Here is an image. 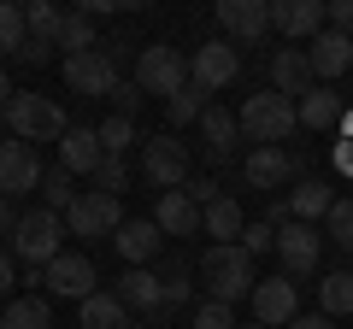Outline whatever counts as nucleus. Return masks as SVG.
Masks as SVG:
<instances>
[{"instance_id": "obj_29", "label": "nucleus", "mask_w": 353, "mask_h": 329, "mask_svg": "<svg viewBox=\"0 0 353 329\" xmlns=\"http://www.w3.org/2000/svg\"><path fill=\"white\" fill-rule=\"evenodd\" d=\"M53 47H65V59L94 53V47H101V41H94V18H88V12H65V18H59V36H53Z\"/></svg>"}, {"instance_id": "obj_36", "label": "nucleus", "mask_w": 353, "mask_h": 329, "mask_svg": "<svg viewBox=\"0 0 353 329\" xmlns=\"http://www.w3.org/2000/svg\"><path fill=\"white\" fill-rule=\"evenodd\" d=\"M24 18H30V36H36V41H53V36H59V6H53V0H30V6H24Z\"/></svg>"}, {"instance_id": "obj_50", "label": "nucleus", "mask_w": 353, "mask_h": 329, "mask_svg": "<svg viewBox=\"0 0 353 329\" xmlns=\"http://www.w3.org/2000/svg\"><path fill=\"white\" fill-rule=\"evenodd\" d=\"M341 141H353V106L341 112Z\"/></svg>"}, {"instance_id": "obj_10", "label": "nucleus", "mask_w": 353, "mask_h": 329, "mask_svg": "<svg viewBox=\"0 0 353 329\" xmlns=\"http://www.w3.org/2000/svg\"><path fill=\"white\" fill-rule=\"evenodd\" d=\"M277 259H283V277H312L318 259H324V229L289 217V224L277 229Z\"/></svg>"}, {"instance_id": "obj_37", "label": "nucleus", "mask_w": 353, "mask_h": 329, "mask_svg": "<svg viewBox=\"0 0 353 329\" xmlns=\"http://www.w3.org/2000/svg\"><path fill=\"white\" fill-rule=\"evenodd\" d=\"M189 329H241V323H236V306L201 300V306H194V317H189Z\"/></svg>"}, {"instance_id": "obj_24", "label": "nucleus", "mask_w": 353, "mask_h": 329, "mask_svg": "<svg viewBox=\"0 0 353 329\" xmlns=\"http://www.w3.org/2000/svg\"><path fill=\"white\" fill-rule=\"evenodd\" d=\"M77 329H136V317H130V306L112 288H101L77 306Z\"/></svg>"}, {"instance_id": "obj_1", "label": "nucleus", "mask_w": 353, "mask_h": 329, "mask_svg": "<svg viewBox=\"0 0 353 329\" xmlns=\"http://www.w3.org/2000/svg\"><path fill=\"white\" fill-rule=\"evenodd\" d=\"M201 288H206V300H224V306H236V300H253V288H259V277H253V253L248 247H206L201 253Z\"/></svg>"}, {"instance_id": "obj_34", "label": "nucleus", "mask_w": 353, "mask_h": 329, "mask_svg": "<svg viewBox=\"0 0 353 329\" xmlns=\"http://www.w3.org/2000/svg\"><path fill=\"white\" fill-rule=\"evenodd\" d=\"M324 241H336L341 253H353V194L330 206V217H324Z\"/></svg>"}, {"instance_id": "obj_26", "label": "nucleus", "mask_w": 353, "mask_h": 329, "mask_svg": "<svg viewBox=\"0 0 353 329\" xmlns=\"http://www.w3.org/2000/svg\"><path fill=\"white\" fill-rule=\"evenodd\" d=\"M294 112H301L306 129H330V124H341V112H347V94H336L330 83H318V89L294 106Z\"/></svg>"}, {"instance_id": "obj_25", "label": "nucleus", "mask_w": 353, "mask_h": 329, "mask_svg": "<svg viewBox=\"0 0 353 329\" xmlns=\"http://www.w3.org/2000/svg\"><path fill=\"white\" fill-rule=\"evenodd\" d=\"M0 329H53V306L48 294H18L0 306Z\"/></svg>"}, {"instance_id": "obj_30", "label": "nucleus", "mask_w": 353, "mask_h": 329, "mask_svg": "<svg viewBox=\"0 0 353 329\" xmlns=\"http://www.w3.org/2000/svg\"><path fill=\"white\" fill-rule=\"evenodd\" d=\"M77 194H83V189H77V177H71V171H65V164H53V171H48V177H41V206H48V212H71V206H77Z\"/></svg>"}, {"instance_id": "obj_3", "label": "nucleus", "mask_w": 353, "mask_h": 329, "mask_svg": "<svg viewBox=\"0 0 353 329\" xmlns=\"http://www.w3.org/2000/svg\"><path fill=\"white\" fill-rule=\"evenodd\" d=\"M141 177L153 182L159 194H171V189H189L194 182V153H189V141L176 136V129H159V136H148L141 141Z\"/></svg>"}, {"instance_id": "obj_38", "label": "nucleus", "mask_w": 353, "mask_h": 329, "mask_svg": "<svg viewBox=\"0 0 353 329\" xmlns=\"http://www.w3.org/2000/svg\"><path fill=\"white\" fill-rule=\"evenodd\" d=\"M94 189H101V194H112V200L130 189V164L118 159V153H106V159H101V171H94Z\"/></svg>"}, {"instance_id": "obj_48", "label": "nucleus", "mask_w": 353, "mask_h": 329, "mask_svg": "<svg viewBox=\"0 0 353 329\" xmlns=\"http://www.w3.org/2000/svg\"><path fill=\"white\" fill-rule=\"evenodd\" d=\"M336 171H347V177H353V141H336Z\"/></svg>"}, {"instance_id": "obj_39", "label": "nucleus", "mask_w": 353, "mask_h": 329, "mask_svg": "<svg viewBox=\"0 0 353 329\" xmlns=\"http://www.w3.org/2000/svg\"><path fill=\"white\" fill-rule=\"evenodd\" d=\"M189 300H194L189 265H165V312H171V306H189Z\"/></svg>"}, {"instance_id": "obj_2", "label": "nucleus", "mask_w": 353, "mask_h": 329, "mask_svg": "<svg viewBox=\"0 0 353 329\" xmlns=\"http://www.w3.org/2000/svg\"><path fill=\"white\" fill-rule=\"evenodd\" d=\"M236 124H241V136L259 141V147H283V141L294 136V124H301V112H294L289 94L259 89V94H248V100L236 106Z\"/></svg>"}, {"instance_id": "obj_23", "label": "nucleus", "mask_w": 353, "mask_h": 329, "mask_svg": "<svg viewBox=\"0 0 353 329\" xmlns=\"http://www.w3.org/2000/svg\"><path fill=\"white\" fill-rule=\"evenodd\" d=\"M218 24L230 30V41H259L271 30V6L265 0H224L218 6Z\"/></svg>"}, {"instance_id": "obj_4", "label": "nucleus", "mask_w": 353, "mask_h": 329, "mask_svg": "<svg viewBox=\"0 0 353 329\" xmlns=\"http://www.w3.org/2000/svg\"><path fill=\"white\" fill-rule=\"evenodd\" d=\"M6 129H12L18 141H65V129H71V118L59 112V100L53 94H12V106H6Z\"/></svg>"}, {"instance_id": "obj_33", "label": "nucleus", "mask_w": 353, "mask_h": 329, "mask_svg": "<svg viewBox=\"0 0 353 329\" xmlns=\"http://www.w3.org/2000/svg\"><path fill=\"white\" fill-rule=\"evenodd\" d=\"M165 118H171V129L176 124H201V118H206V89H194V83H189L176 100H165Z\"/></svg>"}, {"instance_id": "obj_9", "label": "nucleus", "mask_w": 353, "mask_h": 329, "mask_svg": "<svg viewBox=\"0 0 353 329\" xmlns=\"http://www.w3.org/2000/svg\"><path fill=\"white\" fill-rule=\"evenodd\" d=\"M118 83H124V76H118L112 47H94V53H77V59H65V89H71V94H88V100H112Z\"/></svg>"}, {"instance_id": "obj_18", "label": "nucleus", "mask_w": 353, "mask_h": 329, "mask_svg": "<svg viewBox=\"0 0 353 329\" xmlns=\"http://www.w3.org/2000/svg\"><path fill=\"white\" fill-rule=\"evenodd\" d=\"M101 159H106L101 129H88V124H71V129H65V141H59V164L71 171V177H94V171H101Z\"/></svg>"}, {"instance_id": "obj_42", "label": "nucleus", "mask_w": 353, "mask_h": 329, "mask_svg": "<svg viewBox=\"0 0 353 329\" xmlns=\"http://www.w3.org/2000/svg\"><path fill=\"white\" fill-rule=\"evenodd\" d=\"M324 18H330V30L353 36V0H330V6H324Z\"/></svg>"}, {"instance_id": "obj_6", "label": "nucleus", "mask_w": 353, "mask_h": 329, "mask_svg": "<svg viewBox=\"0 0 353 329\" xmlns=\"http://www.w3.org/2000/svg\"><path fill=\"white\" fill-rule=\"evenodd\" d=\"M59 235H71V229H65V217L48 212V206H36V212H24V217H18V229H12V259H24L30 270L53 265V259L65 253Z\"/></svg>"}, {"instance_id": "obj_11", "label": "nucleus", "mask_w": 353, "mask_h": 329, "mask_svg": "<svg viewBox=\"0 0 353 329\" xmlns=\"http://www.w3.org/2000/svg\"><path fill=\"white\" fill-rule=\"evenodd\" d=\"M248 306H253V323L289 329L301 317V288H294V277H259V288H253Z\"/></svg>"}, {"instance_id": "obj_13", "label": "nucleus", "mask_w": 353, "mask_h": 329, "mask_svg": "<svg viewBox=\"0 0 353 329\" xmlns=\"http://www.w3.org/2000/svg\"><path fill=\"white\" fill-rule=\"evenodd\" d=\"M41 288L59 294V300H77V306H83L88 294H101L94 288V265H88L83 253H59L53 265H41Z\"/></svg>"}, {"instance_id": "obj_40", "label": "nucleus", "mask_w": 353, "mask_h": 329, "mask_svg": "<svg viewBox=\"0 0 353 329\" xmlns=\"http://www.w3.org/2000/svg\"><path fill=\"white\" fill-rule=\"evenodd\" d=\"M241 247H248L253 259H259V253H277V224H265V217H259V224H248V235H241Z\"/></svg>"}, {"instance_id": "obj_46", "label": "nucleus", "mask_w": 353, "mask_h": 329, "mask_svg": "<svg viewBox=\"0 0 353 329\" xmlns=\"http://www.w3.org/2000/svg\"><path fill=\"white\" fill-rule=\"evenodd\" d=\"M289 329H336V317H324V312H301Z\"/></svg>"}, {"instance_id": "obj_32", "label": "nucleus", "mask_w": 353, "mask_h": 329, "mask_svg": "<svg viewBox=\"0 0 353 329\" xmlns=\"http://www.w3.org/2000/svg\"><path fill=\"white\" fill-rule=\"evenodd\" d=\"M30 41V18L24 6H12V0H0V59H18V47Z\"/></svg>"}, {"instance_id": "obj_7", "label": "nucleus", "mask_w": 353, "mask_h": 329, "mask_svg": "<svg viewBox=\"0 0 353 329\" xmlns=\"http://www.w3.org/2000/svg\"><path fill=\"white\" fill-rule=\"evenodd\" d=\"M65 229L83 235V241L118 235V229H124V200H112V194H101V189H83V194H77V206L65 212Z\"/></svg>"}, {"instance_id": "obj_17", "label": "nucleus", "mask_w": 353, "mask_h": 329, "mask_svg": "<svg viewBox=\"0 0 353 329\" xmlns=\"http://www.w3.org/2000/svg\"><path fill=\"white\" fill-rule=\"evenodd\" d=\"M306 59H312L318 83H336V76L353 71V36H341V30H324V36L306 41Z\"/></svg>"}, {"instance_id": "obj_16", "label": "nucleus", "mask_w": 353, "mask_h": 329, "mask_svg": "<svg viewBox=\"0 0 353 329\" xmlns=\"http://www.w3.org/2000/svg\"><path fill=\"white\" fill-rule=\"evenodd\" d=\"M112 294L130 306V312H148V317H153V312H165V277H159L153 265H130L124 277L112 282Z\"/></svg>"}, {"instance_id": "obj_15", "label": "nucleus", "mask_w": 353, "mask_h": 329, "mask_svg": "<svg viewBox=\"0 0 353 329\" xmlns=\"http://www.w3.org/2000/svg\"><path fill=\"white\" fill-rule=\"evenodd\" d=\"M271 24H277L283 36H289V47H294V41L324 36L330 18H324V0H271Z\"/></svg>"}, {"instance_id": "obj_47", "label": "nucleus", "mask_w": 353, "mask_h": 329, "mask_svg": "<svg viewBox=\"0 0 353 329\" xmlns=\"http://www.w3.org/2000/svg\"><path fill=\"white\" fill-rule=\"evenodd\" d=\"M18 217H24V212H18L12 200H0V235H12V229H18Z\"/></svg>"}, {"instance_id": "obj_22", "label": "nucleus", "mask_w": 353, "mask_h": 329, "mask_svg": "<svg viewBox=\"0 0 353 329\" xmlns=\"http://www.w3.org/2000/svg\"><path fill=\"white\" fill-rule=\"evenodd\" d=\"M153 224H159V235H201V206H194V194H189V189L159 194Z\"/></svg>"}, {"instance_id": "obj_31", "label": "nucleus", "mask_w": 353, "mask_h": 329, "mask_svg": "<svg viewBox=\"0 0 353 329\" xmlns=\"http://www.w3.org/2000/svg\"><path fill=\"white\" fill-rule=\"evenodd\" d=\"M318 300H324V317H353V270H330L318 282Z\"/></svg>"}, {"instance_id": "obj_45", "label": "nucleus", "mask_w": 353, "mask_h": 329, "mask_svg": "<svg viewBox=\"0 0 353 329\" xmlns=\"http://www.w3.org/2000/svg\"><path fill=\"white\" fill-rule=\"evenodd\" d=\"M12 282H18V270H12V253H0V300H12Z\"/></svg>"}, {"instance_id": "obj_8", "label": "nucleus", "mask_w": 353, "mask_h": 329, "mask_svg": "<svg viewBox=\"0 0 353 329\" xmlns=\"http://www.w3.org/2000/svg\"><path fill=\"white\" fill-rule=\"evenodd\" d=\"M236 76H241V53H236L230 36H212V41H201V47L189 53V83L194 89L218 94V89H230Z\"/></svg>"}, {"instance_id": "obj_14", "label": "nucleus", "mask_w": 353, "mask_h": 329, "mask_svg": "<svg viewBox=\"0 0 353 329\" xmlns=\"http://www.w3.org/2000/svg\"><path fill=\"white\" fill-rule=\"evenodd\" d=\"M271 89L289 94L294 106L318 89V71H312V59H306V47H277L271 53Z\"/></svg>"}, {"instance_id": "obj_51", "label": "nucleus", "mask_w": 353, "mask_h": 329, "mask_svg": "<svg viewBox=\"0 0 353 329\" xmlns=\"http://www.w3.org/2000/svg\"><path fill=\"white\" fill-rule=\"evenodd\" d=\"M241 329H265V323H241Z\"/></svg>"}, {"instance_id": "obj_21", "label": "nucleus", "mask_w": 353, "mask_h": 329, "mask_svg": "<svg viewBox=\"0 0 353 329\" xmlns=\"http://www.w3.org/2000/svg\"><path fill=\"white\" fill-rule=\"evenodd\" d=\"M112 247H118V259H124V265H153V253L165 247V235H159V224H153V217H124V229L112 235Z\"/></svg>"}, {"instance_id": "obj_44", "label": "nucleus", "mask_w": 353, "mask_h": 329, "mask_svg": "<svg viewBox=\"0 0 353 329\" xmlns=\"http://www.w3.org/2000/svg\"><path fill=\"white\" fill-rule=\"evenodd\" d=\"M48 47H53V41H36V36H30L24 47H18V59H24V65H41V59H48Z\"/></svg>"}, {"instance_id": "obj_27", "label": "nucleus", "mask_w": 353, "mask_h": 329, "mask_svg": "<svg viewBox=\"0 0 353 329\" xmlns=\"http://www.w3.org/2000/svg\"><path fill=\"white\" fill-rule=\"evenodd\" d=\"M236 136H241L236 112H224V106H206V118H201V141H206V153H212V159H224V153L236 147Z\"/></svg>"}, {"instance_id": "obj_28", "label": "nucleus", "mask_w": 353, "mask_h": 329, "mask_svg": "<svg viewBox=\"0 0 353 329\" xmlns=\"http://www.w3.org/2000/svg\"><path fill=\"white\" fill-rule=\"evenodd\" d=\"M330 206H336V194H330V182H318V177H306L301 189L289 194V212L301 217V224H318V217H330Z\"/></svg>"}, {"instance_id": "obj_35", "label": "nucleus", "mask_w": 353, "mask_h": 329, "mask_svg": "<svg viewBox=\"0 0 353 329\" xmlns=\"http://www.w3.org/2000/svg\"><path fill=\"white\" fill-rule=\"evenodd\" d=\"M101 147L124 159V153L136 147V118H118V112H106V124H101Z\"/></svg>"}, {"instance_id": "obj_49", "label": "nucleus", "mask_w": 353, "mask_h": 329, "mask_svg": "<svg viewBox=\"0 0 353 329\" xmlns=\"http://www.w3.org/2000/svg\"><path fill=\"white\" fill-rule=\"evenodd\" d=\"M12 94H18V89H12V76H6V65H0V112L12 106Z\"/></svg>"}, {"instance_id": "obj_20", "label": "nucleus", "mask_w": 353, "mask_h": 329, "mask_svg": "<svg viewBox=\"0 0 353 329\" xmlns=\"http://www.w3.org/2000/svg\"><path fill=\"white\" fill-rule=\"evenodd\" d=\"M201 235H212V247H236V241L248 235V212H241L236 194H218L201 212Z\"/></svg>"}, {"instance_id": "obj_41", "label": "nucleus", "mask_w": 353, "mask_h": 329, "mask_svg": "<svg viewBox=\"0 0 353 329\" xmlns=\"http://www.w3.org/2000/svg\"><path fill=\"white\" fill-rule=\"evenodd\" d=\"M141 100H148V94L136 89V76H130V83H118V89H112V112H118V118H136V112H141Z\"/></svg>"}, {"instance_id": "obj_5", "label": "nucleus", "mask_w": 353, "mask_h": 329, "mask_svg": "<svg viewBox=\"0 0 353 329\" xmlns=\"http://www.w3.org/2000/svg\"><path fill=\"white\" fill-rule=\"evenodd\" d=\"M136 89L153 94V100H176V94L189 89V59L171 41H148L136 53Z\"/></svg>"}, {"instance_id": "obj_12", "label": "nucleus", "mask_w": 353, "mask_h": 329, "mask_svg": "<svg viewBox=\"0 0 353 329\" xmlns=\"http://www.w3.org/2000/svg\"><path fill=\"white\" fill-rule=\"evenodd\" d=\"M41 159H36V147L30 141H18V136H6L0 141V200H18V194H30V189H41Z\"/></svg>"}, {"instance_id": "obj_43", "label": "nucleus", "mask_w": 353, "mask_h": 329, "mask_svg": "<svg viewBox=\"0 0 353 329\" xmlns=\"http://www.w3.org/2000/svg\"><path fill=\"white\" fill-rule=\"evenodd\" d=\"M189 194H194V206H201V212H206V206H212V200H218V194H224V189H218L212 177H201V182H189Z\"/></svg>"}, {"instance_id": "obj_19", "label": "nucleus", "mask_w": 353, "mask_h": 329, "mask_svg": "<svg viewBox=\"0 0 353 329\" xmlns=\"http://www.w3.org/2000/svg\"><path fill=\"white\" fill-rule=\"evenodd\" d=\"M289 177H294V159H289L283 147H253L248 159H241V182H248V189H259V194L283 189Z\"/></svg>"}]
</instances>
